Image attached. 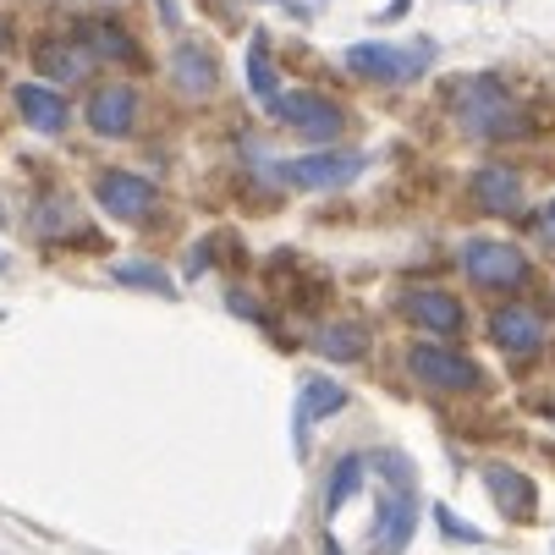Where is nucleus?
Here are the masks:
<instances>
[{
    "instance_id": "obj_1",
    "label": "nucleus",
    "mask_w": 555,
    "mask_h": 555,
    "mask_svg": "<svg viewBox=\"0 0 555 555\" xmlns=\"http://www.w3.org/2000/svg\"><path fill=\"white\" fill-rule=\"evenodd\" d=\"M369 467L379 473V512H374V544L369 555H402L418 522V479H413V462L402 451H374Z\"/></svg>"
},
{
    "instance_id": "obj_2",
    "label": "nucleus",
    "mask_w": 555,
    "mask_h": 555,
    "mask_svg": "<svg viewBox=\"0 0 555 555\" xmlns=\"http://www.w3.org/2000/svg\"><path fill=\"white\" fill-rule=\"evenodd\" d=\"M451 116L467 138H485V143H501V138H522L533 121L528 111L506 94L501 77H467V83H456L451 94Z\"/></svg>"
},
{
    "instance_id": "obj_3",
    "label": "nucleus",
    "mask_w": 555,
    "mask_h": 555,
    "mask_svg": "<svg viewBox=\"0 0 555 555\" xmlns=\"http://www.w3.org/2000/svg\"><path fill=\"white\" fill-rule=\"evenodd\" d=\"M435 66V39H418V44H352L347 50V72L369 77V83H413Z\"/></svg>"
},
{
    "instance_id": "obj_4",
    "label": "nucleus",
    "mask_w": 555,
    "mask_h": 555,
    "mask_svg": "<svg viewBox=\"0 0 555 555\" xmlns=\"http://www.w3.org/2000/svg\"><path fill=\"white\" fill-rule=\"evenodd\" d=\"M275 177L292 182V188H308V193L347 188V182L363 177V154L358 149H320V154H302V160H286Z\"/></svg>"
},
{
    "instance_id": "obj_5",
    "label": "nucleus",
    "mask_w": 555,
    "mask_h": 555,
    "mask_svg": "<svg viewBox=\"0 0 555 555\" xmlns=\"http://www.w3.org/2000/svg\"><path fill=\"white\" fill-rule=\"evenodd\" d=\"M462 270L479 281V286H490V292H512V286L528 281V259H522V248L495 243V236H473V243L462 248Z\"/></svg>"
},
{
    "instance_id": "obj_6",
    "label": "nucleus",
    "mask_w": 555,
    "mask_h": 555,
    "mask_svg": "<svg viewBox=\"0 0 555 555\" xmlns=\"http://www.w3.org/2000/svg\"><path fill=\"white\" fill-rule=\"evenodd\" d=\"M270 116H275V121H286V127H292V132H302V138H320V143H331V138H341V132H347V111H341V105H331L325 94H308V89L281 94V100L270 105Z\"/></svg>"
},
{
    "instance_id": "obj_7",
    "label": "nucleus",
    "mask_w": 555,
    "mask_h": 555,
    "mask_svg": "<svg viewBox=\"0 0 555 555\" xmlns=\"http://www.w3.org/2000/svg\"><path fill=\"white\" fill-rule=\"evenodd\" d=\"M408 369H413L429 390H479V385H485L479 363L462 358V352H451V347H435V341L408 347Z\"/></svg>"
},
{
    "instance_id": "obj_8",
    "label": "nucleus",
    "mask_w": 555,
    "mask_h": 555,
    "mask_svg": "<svg viewBox=\"0 0 555 555\" xmlns=\"http://www.w3.org/2000/svg\"><path fill=\"white\" fill-rule=\"evenodd\" d=\"M94 198H100V209L116 215V220H143V215L154 209V182H143V177H132V171H100V177H94Z\"/></svg>"
},
{
    "instance_id": "obj_9",
    "label": "nucleus",
    "mask_w": 555,
    "mask_h": 555,
    "mask_svg": "<svg viewBox=\"0 0 555 555\" xmlns=\"http://www.w3.org/2000/svg\"><path fill=\"white\" fill-rule=\"evenodd\" d=\"M490 341L501 352H512V358H533L544 347V320L533 308H522V302H506V308L490 313Z\"/></svg>"
},
{
    "instance_id": "obj_10",
    "label": "nucleus",
    "mask_w": 555,
    "mask_h": 555,
    "mask_svg": "<svg viewBox=\"0 0 555 555\" xmlns=\"http://www.w3.org/2000/svg\"><path fill=\"white\" fill-rule=\"evenodd\" d=\"M402 308H408V320L424 325L429 336H456V331H462V302H456L451 292H440V286H418V292H408Z\"/></svg>"
},
{
    "instance_id": "obj_11",
    "label": "nucleus",
    "mask_w": 555,
    "mask_h": 555,
    "mask_svg": "<svg viewBox=\"0 0 555 555\" xmlns=\"http://www.w3.org/2000/svg\"><path fill=\"white\" fill-rule=\"evenodd\" d=\"M485 485H490V495H495V506H501L506 522H528L539 512V490H533L528 473H517V467H485Z\"/></svg>"
},
{
    "instance_id": "obj_12",
    "label": "nucleus",
    "mask_w": 555,
    "mask_h": 555,
    "mask_svg": "<svg viewBox=\"0 0 555 555\" xmlns=\"http://www.w3.org/2000/svg\"><path fill=\"white\" fill-rule=\"evenodd\" d=\"M473 204H479L485 215H517L522 209V177L512 166L473 171Z\"/></svg>"
},
{
    "instance_id": "obj_13",
    "label": "nucleus",
    "mask_w": 555,
    "mask_h": 555,
    "mask_svg": "<svg viewBox=\"0 0 555 555\" xmlns=\"http://www.w3.org/2000/svg\"><path fill=\"white\" fill-rule=\"evenodd\" d=\"M132 121H138V94H132L127 83H111V89H100V94L89 100V127H94L100 138H127Z\"/></svg>"
},
{
    "instance_id": "obj_14",
    "label": "nucleus",
    "mask_w": 555,
    "mask_h": 555,
    "mask_svg": "<svg viewBox=\"0 0 555 555\" xmlns=\"http://www.w3.org/2000/svg\"><path fill=\"white\" fill-rule=\"evenodd\" d=\"M17 111H23V121H28L34 132H44V138H61L66 121H72L66 100H61L55 89H44V83H17Z\"/></svg>"
},
{
    "instance_id": "obj_15",
    "label": "nucleus",
    "mask_w": 555,
    "mask_h": 555,
    "mask_svg": "<svg viewBox=\"0 0 555 555\" xmlns=\"http://www.w3.org/2000/svg\"><path fill=\"white\" fill-rule=\"evenodd\" d=\"M171 77H177V89L182 94H215V83H220V66H215V55L204 50V44H182L177 55H171Z\"/></svg>"
},
{
    "instance_id": "obj_16",
    "label": "nucleus",
    "mask_w": 555,
    "mask_h": 555,
    "mask_svg": "<svg viewBox=\"0 0 555 555\" xmlns=\"http://www.w3.org/2000/svg\"><path fill=\"white\" fill-rule=\"evenodd\" d=\"M77 34H83V50H89V55H105V61H138L132 34H127V28H116V23L89 17V23H77Z\"/></svg>"
},
{
    "instance_id": "obj_17",
    "label": "nucleus",
    "mask_w": 555,
    "mask_h": 555,
    "mask_svg": "<svg viewBox=\"0 0 555 555\" xmlns=\"http://www.w3.org/2000/svg\"><path fill=\"white\" fill-rule=\"evenodd\" d=\"M347 408V390L336 385V379H302V413H297V435H308V424L313 418H331V413H341Z\"/></svg>"
},
{
    "instance_id": "obj_18",
    "label": "nucleus",
    "mask_w": 555,
    "mask_h": 555,
    "mask_svg": "<svg viewBox=\"0 0 555 555\" xmlns=\"http://www.w3.org/2000/svg\"><path fill=\"white\" fill-rule=\"evenodd\" d=\"M363 479H369V462H363V456H341L336 473H331V485H325V517H336V512L363 490Z\"/></svg>"
},
{
    "instance_id": "obj_19",
    "label": "nucleus",
    "mask_w": 555,
    "mask_h": 555,
    "mask_svg": "<svg viewBox=\"0 0 555 555\" xmlns=\"http://www.w3.org/2000/svg\"><path fill=\"white\" fill-rule=\"evenodd\" d=\"M39 72L55 83H77L89 72V50L83 44H39Z\"/></svg>"
},
{
    "instance_id": "obj_20",
    "label": "nucleus",
    "mask_w": 555,
    "mask_h": 555,
    "mask_svg": "<svg viewBox=\"0 0 555 555\" xmlns=\"http://www.w3.org/2000/svg\"><path fill=\"white\" fill-rule=\"evenodd\" d=\"M320 352L336 358V363H358V358H369V331L363 325H325L320 331Z\"/></svg>"
},
{
    "instance_id": "obj_21",
    "label": "nucleus",
    "mask_w": 555,
    "mask_h": 555,
    "mask_svg": "<svg viewBox=\"0 0 555 555\" xmlns=\"http://www.w3.org/2000/svg\"><path fill=\"white\" fill-rule=\"evenodd\" d=\"M248 83H254L259 105H275V100H281V83H275V66H270L264 34H254V44H248Z\"/></svg>"
},
{
    "instance_id": "obj_22",
    "label": "nucleus",
    "mask_w": 555,
    "mask_h": 555,
    "mask_svg": "<svg viewBox=\"0 0 555 555\" xmlns=\"http://www.w3.org/2000/svg\"><path fill=\"white\" fill-rule=\"evenodd\" d=\"M111 275H116L121 286H143V292H154V297H177V281H171V275H160L154 264H138V259H132V264H116Z\"/></svg>"
},
{
    "instance_id": "obj_23",
    "label": "nucleus",
    "mask_w": 555,
    "mask_h": 555,
    "mask_svg": "<svg viewBox=\"0 0 555 555\" xmlns=\"http://www.w3.org/2000/svg\"><path fill=\"white\" fill-rule=\"evenodd\" d=\"M435 522L446 528V539H462V544H479V539H485V533L473 528V522H462V517H456L451 506H435Z\"/></svg>"
},
{
    "instance_id": "obj_24",
    "label": "nucleus",
    "mask_w": 555,
    "mask_h": 555,
    "mask_svg": "<svg viewBox=\"0 0 555 555\" xmlns=\"http://www.w3.org/2000/svg\"><path fill=\"white\" fill-rule=\"evenodd\" d=\"M533 231H539V243H550L555 248V198L539 209V220H533Z\"/></svg>"
},
{
    "instance_id": "obj_25",
    "label": "nucleus",
    "mask_w": 555,
    "mask_h": 555,
    "mask_svg": "<svg viewBox=\"0 0 555 555\" xmlns=\"http://www.w3.org/2000/svg\"><path fill=\"white\" fill-rule=\"evenodd\" d=\"M231 308L243 313V320H264V313H259V302H254L248 292H231Z\"/></svg>"
},
{
    "instance_id": "obj_26",
    "label": "nucleus",
    "mask_w": 555,
    "mask_h": 555,
    "mask_svg": "<svg viewBox=\"0 0 555 555\" xmlns=\"http://www.w3.org/2000/svg\"><path fill=\"white\" fill-rule=\"evenodd\" d=\"M154 7H160V17H166V23H182V12H177V0H154Z\"/></svg>"
},
{
    "instance_id": "obj_27",
    "label": "nucleus",
    "mask_w": 555,
    "mask_h": 555,
    "mask_svg": "<svg viewBox=\"0 0 555 555\" xmlns=\"http://www.w3.org/2000/svg\"><path fill=\"white\" fill-rule=\"evenodd\" d=\"M0 50H12V28L7 23H0Z\"/></svg>"
}]
</instances>
